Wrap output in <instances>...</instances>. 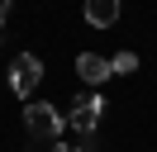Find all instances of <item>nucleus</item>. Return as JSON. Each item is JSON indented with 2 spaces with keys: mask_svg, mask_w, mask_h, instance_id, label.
I'll use <instances>...</instances> for the list:
<instances>
[{
  "mask_svg": "<svg viewBox=\"0 0 157 152\" xmlns=\"http://www.w3.org/2000/svg\"><path fill=\"white\" fill-rule=\"evenodd\" d=\"M119 19V0H86V24L90 28H109Z\"/></svg>",
  "mask_w": 157,
  "mask_h": 152,
  "instance_id": "5",
  "label": "nucleus"
},
{
  "mask_svg": "<svg viewBox=\"0 0 157 152\" xmlns=\"http://www.w3.org/2000/svg\"><path fill=\"white\" fill-rule=\"evenodd\" d=\"M62 124H67V119H62L48 100H33L29 109H24V128H29V138L43 142V147H52V142L62 138Z\"/></svg>",
  "mask_w": 157,
  "mask_h": 152,
  "instance_id": "1",
  "label": "nucleus"
},
{
  "mask_svg": "<svg viewBox=\"0 0 157 152\" xmlns=\"http://www.w3.org/2000/svg\"><path fill=\"white\" fill-rule=\"evenodd\" d=\"M48 152H76V147H67V142H52V147Z\"/></svg>",
  "mask_w": 157,
  "mask_h": 152,
  "instance_id": "8",
  "label": "nucleus"
},
{
  "mask_svg": "<svg viewBox=\"0 0 157 152\" xmlns=\"http://www.w3.org/2000/svg\"><path fill=\"white\" fill-rule=\"evenodd\" d=\"M10 5H14V0H0V24H5V19H10Z\"/></svg>",
  "mask_w": 157,
  "mask_h": 152,
  "instance_id": "7",
  "label": "nucleus"
},
{
  "mask_svg": "<svg viewBox=\"0 0 157 152\" xmlns=\"http://www.w3.org/2000/svg\"><path fill=\"white\" fill-rule=\"evenodd\" d=\"M109 71H114V76L138 71V52H114V57H109Z\"/></svg>",
  "mask_w": 157,
  "mask_h": 152,
  "instance_id": "6",
  "label": "nucleus"
},
{
  "mask_svg": "<svg viewBox=\"0 0 157 152\" xmlns=\"http://www.w3.org/2000/svg\"><path fill=\"white\" fill-rule=\"evenodd\" d=\"M38 81H43V62L33 52H19L10 62V95H19V100H29L33 90H38Z\"/></svg>",
  "mask_w": 157,
  "mask_h": 152,
  "instance_id": "2",
  "label": "nucleus"
},
{
  "mask_svg": "<svg viewBox=\"0 0 157 152\" xmlns=\"http://www.w3.org/2000/svg\"><path fill=\"white\" fill-rule=\"evenodd\" d=\"M76 76H81L86 86H105L114 71H109V57H100V52H81V57H76Z\"/></svg>",
  "mask_w": 157,
  "mask_h": 152,
  "instance_id": "4",
  "label": "nucleus"
},
{
  "mask_svg": "<svg viewBox=\"0 0 157 152\" xmlns=\"http://www.w3.org/2000/svg\"><path fill=\"white\" fill-rule=\"evenodd\" d=\"M100 114H105V100H100L95 90H81L76 100H71V128L76 133H95L100 128Z\"/></svg>",
  "mask_w": 157,
  "mask_h": 152,
  "instance_id": "3",
  "label": "nucleus"
}]
</instances>
